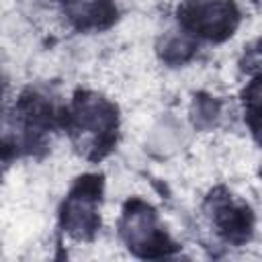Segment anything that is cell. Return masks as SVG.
<instances>
[{
  "label": "cell",
  "mask_w": 262,
  "mask_h": 262,
  "mask_svg": "<svg viewBox=\"0 0 262 262\" xmlns=\"http://www.w3.org/2000/svg\"><path fill=\"white\" fill-rule=\"evenodd\" d=\"M63 115L66 129L90 160H100L115 147L119 115L117 106L104 96L82 90Z\"/></svg>",
  "instance_id": "1"
},
{
  "label": "cell",
  "mask_w": 262,
  "mask_h": 262,
  "mask_svg": "<svg viewBox=\"0 0 262 262\" xmlns=\"http://www.w3.org/2000/svg\"><path fill=\"white\" fill-rule=\"evenodd\" d=\"M119 233L127 248L139 258H166L178 250L158 223V215L151 205L141 199L127 201L119 221Z\"/></svg>",
  "instance_id": "2"
},
{
  "label": "cell",
  "mask_w": 262,
  "mask_h": 262,
  "mask_svg": "<svg viewBox=\"0 0 262 262\" xmlns=\"http://www.w3.org/2000/svg\"><path fill=\"white\" fill-rule=\"evenodd\" d=\"M180 29L199 39L221 43L239 25V10L233 0H184L178 6Z\"/></svg>",
  "instance_id": "3"
},
{
  "label": "cell",
  "mask_w": 262,
  "mask_h": 262,
  "mask_svg": "<svg viewBox=\"0 0 262 262\" xmlns=\"http://www.w3.org/2000/svg\"><path fill=\"white\" fill-rule=\"evenodd\" d=\"M102 196V176L84 174L76 180L61 205V227L76 239H92L100 227L98 205Z\"/></svg>",
  "instance_id": "4"
},
{
  "label": "cell",
  "mask_w": 262,
  "mask_h": 262,
  "mask_svg": "<svg viewBox=\"0 0 262 262\" xmlns=\"http://www.w3.org/2000/svg\"><path fill=\"white\" fill-rule=\"evenodd\" d=\"M205 211L211 217L217 233L233 244L242 246L252 237L254 231V213L246 203L235 201L227 190L217 188L207 196Z\"/></svg>",
  "instance_id": "5"
},
{
  "label": "cell",
  "mask_w": 262,
  "mask_h": 262,
  "mask_svg": "<svg viewBox=\"0 0 262 262\" xmlns=\"http://www.w3.org/2000/svg\"><path fill=\"white\" fill-rule=\"evenodd\" d=\"M66 16L82 31L106 29L117 20L113 0H63Z\"/></svg>",
  "instance_id": "6"
},
{
  "label": "cell",
  "mask_w": 262,
  "mask_h": 262,
  "mask_svg": "<svg viewBox=\"0 0 262 262\" xmlns=\"http://www.w3.org/2000/svg\"><path fill=\"white\" fill-rule=\"evenodd\" d=\"M158 51H160V57L166 63L180 66V63H186L188 59H192V55L196 53V43H194V37L186 35L184 31L168 33L160 41Z\"/></svg>",
  "instance_id": "7"
},
{
  "label": "cell",
  "mask_w": 262,
  "mask_h": 262,
  "mask_svg": "<svg viewBox=\"0 0 262 262\" xmlns=\"http://www.w3.org/2000/svg\"><path fill=\"white\" fill-rule=\"evenodd\" d=\"M244 106H246V121L252 133L258 137V121H260V78L258 76L244 90Z\"/></svg>",
  "instance_id": "8"
},
{
  "label": "cell",
  "mask_w": 262,
  "mask_h": 262,
  "mask_svg": "<svg viewBox=\"0 0 262 262\" xmlns=\"http://www.w3.org/2000/svg\"><path fill=\"white\" fill-rule=\"evenodd\" d=\"M219 117V102L211 96L199 94L192 102V121L196 127H211Z\"/></svg>",
  "instance_id": "9"
},
{
  "label": "cell",
  "mask_w": 262,
  "mask_h": 262,
  "mask_svg": "<svg viewBox=\"0 0 262 262\" xmlns=\"http://www.w3.org/2000/svg\"><path fill=\"white\" fill-rule=\"evenodd\" d=\"M254 2H258V0H254Z\"/></svg>",
  "instance_id": "10"
}]
</instances>
